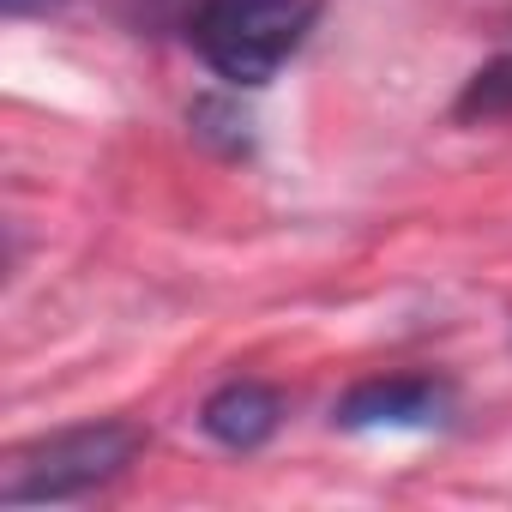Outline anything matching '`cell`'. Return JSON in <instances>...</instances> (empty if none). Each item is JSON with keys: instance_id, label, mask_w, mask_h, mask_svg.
<instances>
[{"instance_id": "obj_3", "label": "cell", "mask_w": 512, "mask_h": 512, "mask_svg": "<svg viewBox=\"0 0 512 512\" xmlns=\"http://www.w3.org/2000/svg\"><path fill=\"white\" fill-rule=\"evenodd\" d=\"M446 416V386L422 380V374H386V380H362L338 398L332 422L350 434H380V428H434Z\"/></svg>"}, {"instance_id": "obj_5", "label": "cell", "mask_w": 512, "mask_h": 512, "mask_svg": "<svg viewBox=\"0 0 512 512\" xmlns=\"http://www.w3.org/2000/svg\"><path fill=\"white\" fill-rule=\"evenodd\" d=\"M452 115H458V121H500V115H512V55L488 61V67L458 91Z\"/></svg>"}, {"instance_id": "obj_6", "label": "cell", "mask_w": 512, "mask_h": 512, "mask_svg": "<svg viewBox=\"0 0 512 512\" xmlns=\"http://www.w3.org/2000/svg\"><path fill=\"white\" fill-rule=\"evenodd\" d=\"M187 121H193V133L205 139V145H217L223 157H241L253 139H247V115H235V103H223V97H199L193 109H187Z\"/></svg>"}, {"instance_id": "obj_4", "label": "cell", "mask_w": 512, "mask_h": 512, "mask_svg": "<svg viewBox=\"0 0 512 512\" xmlns=\"http://www.w3.org/2000/svg\"><path fill=\"white\" fill-rule=\"evenodd\" d=\"M284 422V392L266 380H223L205 404H199V434L229 446V452H253L266 446Z\"/></svg>"}, {"instance_id": "obj_1", "label": "cell", "mask_w": 512, "mask_h": 512, "mask_svg": "<svg viewBox=\"0 0 512 512\" xmlns=\"http://www.w3.org/2000/svg\"><path fill=\"white\" fill-rule=\"evenodd\" d=\"M145 446L139 422H79V428H55L31 446H19L0 470V506H55V500H79L103 482H115Z\"/></svg>"}, {"instance_id": "obj_7", "label": "cell", "mask_w": 512, "mask_h": 512, "mask_svg": "<svg viewBox=\"0 0 512 512\" xmlns=\"http://www.w3.org/2000/svg\"><path fill=\"white\" fill-rule=\"evenodd\" d=\"M199 7H205V0H139V25H175V31H187Z\"/></svg>"}, {"instance_id": "obj_2", "label": "cell", "mask_w": 512, "mask_h": 512, "mask_svg": "<svg viewBox=\"0 0 512 512\" xmlns=\"http://www.w3.org/2000/svg\"><path fill=\"white\" fill-rule=\"evenodd\" d=\"M320 0H205L187 25L199 61L229 85H266L308 43Z\"/></svg>"}]
</instances>
